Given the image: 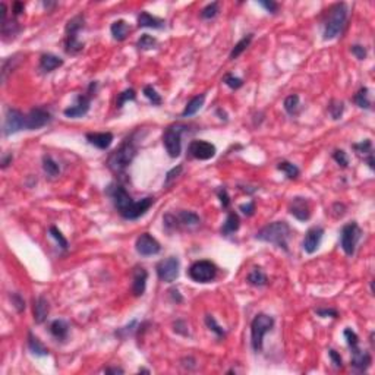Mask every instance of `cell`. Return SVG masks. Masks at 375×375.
Masks as SVG:
<instances>
[{
	"instance_id": "1",
	"label": "cell",
	"mask_w": 375,
	"mask_h": 375,
	"mask_svg": "<svg viewBox=\"0 0 375 375\" xmlns=\"http://www.w3.org/2000/svg\"><path fill=\"white\" fill-rule=\"evenodd\" d=\"M107 193L111 196L113 204H114L116 210L119 211V214L126 220L139 218L154 204V198H151V196H147L141 201H134L132 196L126 192V189L120 184H111L107 189Z\"/></svg>"
},
{
	"instance_id": "2",
	"label": "cell",
	"mask_w": 375,
	"mask_h": 375,
	"mask_svg": "<svg viewBox=\"0 0 375 375\" xmlns=\"http://www.w3.org/2000/svg\"><path fill=\"white\" fill-rule=\"evenodd\" d=\"M292 235V229L286 221H274L264 226L261 230L257 232L255 238L261 242L273 243L281 248L283 251L289 252V238Z\"/></svg>"
},
{
	"instance_id": "3",
	"label": "cell",
	"mask_w": 375,
	"mask_h": 375,
	"mask_svg": "<svg viewBox=\"0 0 375 375\" xmlns=\"http://www.w3.org/2000/svg\"><path fill=\"white\" fill-rule=\"evenodd\" d=\"M136 151H138V148H136V144H135V141H134V136L126 138V139L120 144V147L116 148V150L110 154V157H108V160H107L108 169H110L113 173H117V175H119V173H123V172L129 167V164L132 163V160L135 159Z\"/></svg>"
},
{
	"instance_id": "4",
	"label": "cell",
	"mask_w": 375,
	"mask_h": 375,
	"mask_svg": "<svg viewBox=\"0 0 375 375\" xmlns=\"http://www.w3.org/2000/svg\"><path fill=\"white\" fill-rule=\"evenodd\" d=\"M348 21L346 3H336L328 9L327 19L324 22V40H333L342 34Z\"/></svg>"
},
{
	"instance_id": "5",
	"label": "cell",
	"mask_w": 375,
	"mask_h": 375,
	"mask_svg": "<svg viewBox=\"0 0 375 375\" xmlns=\"http://www.w3.org/2000/svg\"><path fill=\"white\" fill-rule=\"evenodd\" d=\"M85 18L84 15H75L66 24V37H65V52L68 54H78L84 49V43L80 41V31L84 28Z\"/></svg>"
},
{
	"instance_id": "6",
	"label": "cell",
	"mask_w": 375,
	"mask_h": 375,
	"mask_svg": "<svg viewBox=\"0 0 375 375\" xmlns=\"http://www.w3.org/2000/svg\"><path fill=\"white\" fill-rule=\"evenodd\" d=\"M274 318L267 314H258L251 322V345L255 352L263 350L264 336L273 328Z\"/></svg>"
},
{
	"instance_id": "7",
	"label": "cell",
	"mask_w": 375,
	"mask_h": 375,
	"mask_svg": "<svg viewBox=\"0 0 375 375\" xmlns=\"http://www.w3.org/2000/svg\"><path fill=\"white\" fill-rule=\"evenodd\" d=\"M188 129L187 125L175 123L169 126L163 134V144L166 147L167 154L172 159H176L182 153V134Z\"/></svg>"
},
{
	"instance_id": "8",
	"label": "cell",
	"mask_w": 375,
	"mask_h": 375,
	"mask_svg": "<svg viewBox=\"0 0 375 375\" xmlns=\"http://www.w3.org/2000/svg\"><path fill=\"white\" fill-rule=\"evenodd\" d=\"M361 236H362V230L356 221H352V223H348L343 226L342 233H340V246L346 255L352 257L355 254V249H356V245H358Z\"/></svg>"
},
{
	"instance_id": "9",
	"label": "cell",
	"mask_w": 375,
	"mask_h": 375,
	"mask_svg": "<svg viewBox=\"0 0 375 375\" xmlns=\"http://www.w3.org/2000/svg\"><path fill=\"white\" fill-rule=\"evenodd\" d=\"M95 88H97V82H91L90 87H88V91L87 94H80L75 100V104L65 108L63 110V114L66 117H72V119H77V117H82L88 113L90 110V106H91V98L95 94Z\"/></svg>"
},
{
	"instance_id": "10",
	"label": "cell",
	"mask_w": 375,
	"mask_h": 375,
	"mask_svg": "<svg viewBox=\"0 0 375 375\" xmlns=\"http://www.w3.org/2000/svg\"><path fill=\"white\" fill-rule=\"evenodd\" d=\"M189 277L196 283H210L215 279L217 276V267L214 263L202 260L193 263L188 270Z\"/></svg>"
},
{
	"instance_id": "11",
	"label": "cell",
	"mask_w": 375,
	"mask_h": 375,
	"mask_svg": "<svg viewBox=\"0 0 375 375\" xmlns=\"http://www.w3.org/2000/svg\"><path fill=\"white\" fill-rule=\"evenodd\" d=\"M199 223H201L199 215L196 213H192V211H179L176 215H173V214H166L164 215V226L169 230L178 229L179 226L190 227V226H196Z\"/></svg>"
},
{
	"instance_id": "12",
	"label": "cell",
	"mask_w": 375,
	"mask_h": 375,
	"mask_svg": "<svg viewBox=\"0 0 375 375\" xmlns=\"http://www.w3.org/2000/svg\"><path fill=\"white\" fill-rule=\"evenodd\" d=\"M179 258L178 257H169L163 261H160L156 267L159 279L164 283H173L179 277Z\"/></svg>"
},
{
	"instance_id": "13",
	"label": "cell",
	"mask_w": 375,
	"mask_h": 375,
	"mask_svg": "<svg viewBox=\"0 0 375 375\" xmlns=\"http://www.w3.org/2000/svg\"><path fill=\"white\" fill-rule=\"evenodd\" d=\"M25 129V114L16 108H7L3 122V135L9 136Z\"/></svg>"
},
{
	"instance_id": "14",
	"label": "cell",
	"mask_w": 375,
	"mask_h": 375,
	"mask_svg": "<svg viewBox=\"0 0 375 375\" xmlns=\"http://www.w3.org/2000/svg\"><path fill=\"white\" fill-rule=\"evenodd\" d=\"M50 122H52V114L49 110H46L43 107H35L25 114V129L27 131L40 129Z\"/></svg>"
},
{
	"instance_id": "15",
	"label": "cell",
	"mask_w": 375,
	"mask_h": 375,
	"mask_svg": "<svg viewBox=\"0 0 375 375\" xmlns=\"http://www.w3.org/2000/svg\"><path fill=\"white\" fill-rule=\"evenodd\" d=\"M188 153L196 160H210L215 156L217 148L211 142H207L202 139H195V141H190V144L188 147Z\"/></svg>"
},
{
	"instance_id": "16",
	"label": "cell",
	"mask_w": 375,
	"mask_h": 375,
	"mask_svg": "<svg viewBox=\"0 0 375 375\" xmlns=\"http://www.w3.org/2000/svg\"><path fill=\"white\" fill-rule=\"evenodd\" d=\"M136 252L142 257H150V255H157L161 251L160 243L157 242L156 238H153L150 233H142L138 236L135 242Z\"/></svg>"
},
{
	"instance_id": "17",
	"label": "cell",
	"mask_w": 375,
	"mask_h": 375,
	"mask_svg": "<svg viewBox=\"0 0 375 375\" xmlns=\"http://www.w3.org/2000/svg\"><path fill=\"white\" fill-rule=\"evenodd\" d=\"M289 211L299 221H308L311 218V205L306 198L302 196L293 198L289 204Z\"/></svg>"
},
{
	"instance_id": "18",
	"label": "cell",
	"mask_w": 375,
	"mask_h": 375,
	"mask_svg": "<svg viewBox=\"0 0 375 375\" xmlns=\"http://www.w3.org/2000/svg\"><path fill=\"white\" fill-rule=\"evenodd\" d=\"M322 236H324V229L320 227V226H315V227H311L306 235H305V239L302 242V248L306 254H314L317 252V249L320 248L321 245V241H322Z\"/></svg>"
},
{
	"instance_id": "19",
	"label": "cell",
	"mask_w": 375,
	"mask_h": 375,
	"mask_svg": "<svg viewBox=\"0 0 375 375\" xmlns=\"http://www.w3.org/2000/svg\"><path fill=\"white\" fill-rule=\"evenodd\" d=\"M371 355L368 353V352H365V350H362L359 346L358 348H355V349H352V361H350V365L356 370V371H359V373H364V371H367L368 368H370V365H371Z\"/></svg>"
},
{
	"instance_id": "20",
	"label": "cell",
	"mask_w": 375,
	"mask_h": 375,
	"mask_svg": "<svg viewBox=\"0 0 375 375\" xmlns=\"http://www.w3.org/2000/svg\"><path fill=\"white\" fill-rule=\"evenodd\" d=\"M352 148L356 151V154L359 157H364V161L370 166L371 170L375 169V161H374V150H373V142L370 139H365L359 144H353Z\"/></svg>"
},
{
	"instance_id": "21",
	"label": "cell",
	"mask_w": 375,
	"mask_h": 375,
	"mask_svg": "<svg viewBox=\"0 0 375 375\" xmlns=\"http://www.w3.org/2000/svg\"><path fill=\"white\" fill-rule=\"evenodd\" d=\"M132 293L135 296H142L147 287V280H148V273L144 267H135L134 270V277H132Z\"/></svg>"
},
{
	"instance_id": "22",
	"label": "cell",
	"mask_w": 375,
	"mask_h": 375,
	"mask_svg": "<svg viewBox=\"0 0 375 375\" xmlns=\"http://www.w3.org/2000/svg\"><path fill=\"white\" fill-rule=\"evenodd\" d=\"M85 138L91 145L100 150H107L113 142V134L110 132H90L85 135Z\"/></svg>"
},
{
	"instance_id": "23",
	"label": "cell",
	"mask_w": 375,
	"mask_h": 375,
	"mask_svg": "<svg viewBox=\"0 0 375 375\" xmlns=\"http://www.w3.org/2000/svg\"><path fill=\"white\" fill-rule=\"evenodd\" d=\"M32 312H34V321L37 324H43L47 320V315H49V302H47V299L44 296H38L37 299H34Z\"/></svg>"
},
{
	"instance_id": "24",
	"label": "cell",
	"mask_w": 375,
	"mask_h": 375,
	"mask_svg": "<svg viewBox=\"0 0 375 375\" xmlns=\"http://www.w3.org/2000/svg\"><path fill=\"white\" fill-rule=\"evenodd\" d=\"M138 27L139 28H154V29H161L166 27V22L160 18H156L150 15L148 12H141L138 15Z\"/></svg>"
},
{
	"instance_id": "25",
	"label": "cell",
	"mask_w": 375,
	"mask_h": 375,
	"mask_svg": "<svg viewBox=\"0 0 375 375\" xmlns=\"http://www.w3.org/2000/svg\"><path fill=\"white\" fill-rule=\"evenodd\" d=\"M63 65V59H60L59 56H54L52 53L43 54L40 57V69L43 72H52L57 68H60Z\"/></svg>"
},
{
	"instance_id": "26",
	"label": "cell",
	"mask_w": 375,
	"mask_h": 375,
	"mask_svg": "<svg viewBox=\"0 0 375 375\" xmlns=\"http://www.w3.org/2000/svg\"><path fill=\"white\" fill-rule=\"evenodd\" d=\"M52 336L57 340H66L68 339V334H69V325L66 321L63 320H54L50 327H49Z\"/></svg>"
},
{
	"instance_id": "27",
	"label": "cell",
	"mask_w": 375,
	"mask_h": 375,
	"mask_svg": "<svg viewBox=\"0 0 375 375\" xmlns=\"http://www.w3.org/2000/svg\"><path fill=\"white\" fill-rule=\"evenodd\" d=\"M110 31H111V35H113V38H114V40H117V41H123V40L128 37V34H129V31H131V28H129V25L126 24V21L119 19V21H114V22L111 24Z\"/></svg>"
},
{
	"instance_id": "28",
	"label": "cell",
	"mask_w": 375,
	"mask_h": 375,
	"mask_svg": "<svg viewBox=\"0 0 375 375\" xmlns=\"http://www.w3.org/2000/svg\"><path fill=\"white\" fill-rule=\"evenodd\" d=\"M239 227H241V220H239L238 214H236V213H229V215H227L226 221L223 223L221 235L229 236V235H232V233L238 232V230H239Z\"/></svg>"
},
{
	"instance_id": "29",
	"label": "cell",
	"mask_w": 375,
	"mask_h": 375,
	"mask_svg": "<svg viewBox=\"0 0 375 375\" xmlns=\"http://www.w3.org/2000/svg\"><path fill=\"white\" fill-rule=\"evenodd\" d=\"M28 348L35 356H49V349L40 342L37 336H34L31 331L28 333Z\"/></svg>"
},
{
	"instance_id": "30",
	"label": "cell",
	"mask_w": 375,
	"mask_h": 375,
	"mask_svg": "<svg viewBox=\"0 0 375 375\" xmlns=\"http://www.w3.org/2000/svg\"><path fill=\"white\" fill-rule=\"evenodd\" d=\"M204 101H205V94H199L193 98L189 100V103L187 104L185 110L182 111V117H190L193 116L196 111L201 110V107L204 106Z\"/></svg>"
},
{
	"instance_id": "31",
	"label": "cell",
	"mask_w": 375,
	"mask_h": 375,
	"mask_svg": "<svg viewBox=\"0 0 375 375\" xmlns=\"http://www.w3.org/2000/svg\"><path fill=\"white\" fill-rule=\"evenodd\" d=\"M21 31V27L18 25V22L12 21V22H3L1 24V38L3 41H10L13 40Z\"/></svg>"
},
{
	"instance_id": "32",
	"label": "cell",
	"mask_w": 375,
	"mask_h": 375,
	"mask_svg": "<svg viewBox=\"0 0 375 375\" xmlns=\"http://www.w3.org/2000/svg\"><path fill=\"white\" fill-rule=\"evenodd\" d=\"M252 38H254V34H248V35H245L242 40H239V41L235 44V47H233V50H232V53H230V59H232V60L238 59V57L249 47Z\"/></svg>"
},
{
	"instance_id": "33",
	"label": "cell",
	"mask_w": 375,
	"mask_h": 375,
	"mask_svg": "<svg viewBox=\"0 0 375 375\" xmlns=\"http://www.w3.org/2000/svg\"><path fill=\"white\" fill-rule=\"evenodd\" d=\"M246 280H248V283H249V284H252V286H257V287L266 286V284L268 283V279H267L266 273H264L261 268H254V270H252V271L248 274Z\"/></svg>"
},
{
	"instance_id": "34",
	"label": "cell",
	"mask_w": 375,
	"mask_h": 375,
	"mask_svg": "<svg viewBox=\"0 0 375 375\" xmlns=\"http://www.w3.org/2000/svg\"><path fill=\"white\" fill-rule=\"evenodd\" d=\"M19 57L21 54H13L10 57H4L3 63H1V81H6V77L10 71H13L16 68V65L19 63Z\"/></svg>"
},
{
	"instance_id": "35",
	"label": "cell",
	"mask_w": 375,
	"mask_h": 375,
	"mask_svg": "<svg viewBox=\"0 0 375 375\" xmlns=\"http://www.w3.org/2000/svg\"><path fill=\"white\" fill-rule=\"evenodd\" d=\"M370 90L367 87H361L359 91L355 94L353 97V101L361 107V108H367L370 110L371 108V100H370Z\"/></svg>"
},
{
	"instance_id": "36",
	"label": "cell",
	"mask_w": 375,
	"mask_h": 375,
	"mask_svg": "<svg viewBox=\"0 0 375 375\" xmlns=\"http://www.w3.org/2000/svg\"><path fill=\"white\" fill-rule=\"evenodd\" d=\"M43 169H44V172H46L50 178H56V176H59V173H60V167H59V164L52 159V156H44V157H43Z\"/></svg>"
},
{
	"instance_id": "37",
	"label": "cell",
	"mask_w": 375,
	"mask_h": 375,
	"mask_svg": "<svg viewBox=\"0 0 375 375\" xmlns=\"http://www.w3.org/2000/svg\"><path fill=\"white\" fill-rule=\"evenodd\" d=\"M345 111V103L340 100H331L328 104V113L334 120H339L343 116Z\"/></svg>"
},
{
	"instance_id": "38",
	"label": "cell",
	"mask_w": 375,
	"mask_h": 375,
	"mask_svg": "<svg viewBox=\"0 0 375 375\" xmlns=\"http://www.w3.org/2000/svg\"><path fill=\"white\" fill-rule=\"evenodd\" d=\"M277 169L283 172L289 179H296L299 176V169L293 164V163H289V161H280L277 164Z\"/></svg>"
},
{
	"instance_id": "39",
	"label": "cell",
	"mask_w": 375,
	"mask_h": 375,
	"mask_svg": "<svg viewBox=\"0 0 375 375\" xmlns=\"http://www.w3.org/2000/svg\"><path fill=\"white\" fill-rule=\"evenodd\" d=\"M283 106H284V110H286L289 114H292V116L296 114V113H297V108H299V95L292 94V95L286 97Z\"/></svg>"
},
{
	"instance_id": "40",
	"label": "cell",
	"mask_w": 375,
	"mask_h": 375,
	"mask_svg": "<svg viewBox=\"0 0 375 375\" xmlns=\"http://www.w3.org/2000/svg\"><path fill=\"white\" fill-rule=\"evenodd\" d=\"M156 44H157V40L150 34H142L141 38L136 41V47L139 50H151L156 47Z\"/></svg>"
},
{
	"instance_id": "41",
	"label": "cell",
	"mask_w": 375,
	"mask_h": 375,
	"mask_svg": "<svg viewBox=\"0 0 375 375\" xmlns=\"http://www.w3.org/2000/svg\"><path fill=\"white\" fill-rule=\"evenodd\" d=\"M205 325L218 337V339H221V337H224L226 336V331L223 330V327H220L218 324H217V321H215V318L213 317V315H205Z\"/></svg>"
},
{
	"instance_id": "42",
	"label": "cell",
	"mask_w": 375,
	"mask_h": 375,
	"mask_svg": "<svg viewBox=\"0 0 375 375\" xmlns=\"http://www.w3.org/2000/svg\"><path fill=\"white\" fill-rule=\"evenodd\" d=\"M218 12H220L218 1H213V3L207 4V6L201 10V18H202V19H213V18L217 16Z\"/></svg>"
},
{
	"instance_id": "43",
	"label": "cell",
	"mask_w": 375,
	"mask_h": 375,
	"mask_svg": "<svg viewBox=\"0 0 375 375\" xmlns=\"http://www.w3.org/2000/svg\"><path fill=\"white\" fill-rule=\"evenodd\" d=\"M49 233H50V236L57 242V245H59L62 249H68V241H66V238L62 235V232H60L56 226H52V227L49 229Z\"/></svg>"
},
{
	"instance_id": "44",
	"label": "cell",
	"mask_w": 375,
	"mask_h": 375,
	"mask_svg": "<svg viewBox=\"0 0 375 375\" xmlns=\"http://www.w3.org/2000/svg\"><path fill=\"white\" fill-rule=\"evenodd\" d=\"M144 95L154 104V106H160L161 103H163V98H161V95L157 93L156 90H154V87L153 85H147V87H144Z\"/></svg>"
},
{
	"instance_id": "45",
	"label": "cell",
	"mask_w": 375,
	"mask_h": 375,
	"mask_svg": "<svg viewBox=\"0 0 375 375\" xmlns=\"http://www.w3.org/2000/svg\"><path fill=\"white\" fill-rule=\"evenodd\" d=\"M343 334H345V339H346L348 346H349L350 350L359 346V337H358V334H356L352 328H346Z\"/></svg>"
},
{
	"instance_id": "46",
	"label": "cell",
	"mask_w": 375,
	"mask_h": 375,
	"mask_svg": "<svg viewBox=\"0 0 375 375\" xmlns=\"http://www.w3.org/2000/svg\"><path fill=\"white\" fill-rule=\"evenodd\" d=\"M135 98H136V94H135V91H134L132 88L125 90L123 93L119 94L116 106H117V108H120V107H123V104H125L126 101H135Z\"/></svg>"
},
{
	"instance_id": "47",
	"label": "cell",
	"mask_w": 375,
	"mask_h": 375,
	"mask_svg": "<svg viewBox=\"0 0 375 375\" xmlns=\"http://www.w3.org/2000/svg\"><path fill=\"white\" fill-rule=\"evenodd\" d=\"M223 82H224L229 88H232V90H238V88H241V87L243 85V81H242L241 78L233 77V75H230V74L224 75Z\"/></svg>"
},
{
	"instance_id": "48",
	"label": "cell",
	"mask_w": 375,
	"mask_h": 375,
	"mask_svg": "<svg viewBox=\"0 0 375 375\" xmlns=\"http://www.w3.org/2000/svg\"><path fill=\"white\" fill-rule=\"evenodd\" d=\"M333 159H334V160H336V163H337L340 167H343V169H346V167L349 166L348 154H346L343 150H336V151L333 153Z\"/></svg>"
},
{
	"instance_id": "49",
	"label": "cell",
	"mask_w": 375,
	"mask_h": 375,
	"mask_svg": "<svg viewBox=\"0 0 375 375\" xmlns=\"http://www.w3.org/2000/svg\"><path fill=\"white\" fill-rule=\"evenodd\" d=\"M10 300H12V305L15 306V309L18 312H22L25 309V300H24V297L19 293H12L10 295Z\"/></svg>"
},
{
	"instance_id": "50",
	"label": "cell",
	"mask_w": 375,
	"mask_h": 375,
	"mask_svg": "<svg viewBox=\"0 0 375 375\" xmlns=\"http://www.w3.org/2000/svg\"><path fill=\"white\" fill-rule=\"evenodd\" d=\"M350 52H352V54H355L356 59H359V60H364V59L367 57V49H365L364 46H361V44H353V46H350Z\"/></svg>"
},
{
	"instance_id": "51",
	"label": "cell",
	"mask_w": 375,
	"mask_h": 375,
	"mask_svg": "<svg viewBox=\"0 0 375 375\" xmlns=\"http://www.w3.org/2000/svg\"><path fill=\"white\" fill-rule=\"evenodd\" d=\"M217 195H218V198H220V202H221L223 208H229V205H230V196H229V193H227V189H226V188L218 189Z\"/></svg>"
},
{
	"instance_id": "52",
	"label": "cell",
	"mask_w": 375,
	"mask_h": 375,
	"mask_svg": "<svg viewBox=\"0 0 375 375\" xmlns=\"http://www.w3.org/2000/svg\"><path fill=\"white\" fill-rule=\"evenodd\" d=\"M328 356H330V359H331V362H333V365H334L336 368H342V367H343V359H342L340 353H337L334 349H330V350H328Z\"/></svg>"
},
{
	"instance_id": "53",
	"label": "cell",
	"mask_w": 375,
	"mask_h": 375,
	"mask_svg": "<svg viewBox=\"0 0 375 375\" xmlns=\"http://www.w3.org/2000/svg\"><path fill=\"white\" fill-rule=\"evenodd\" d=\"M239 210L245 214V215H252L254 213H255V202L254 201H249V202H246V204H242V205H239Z\"/></svg>"
},
{
	"instance_id": "54",
	"label": "cell",
	"mask_w": 375,
	"mask_h": 375,
	"mask_svg": "<svg viewBox=\"0 0 375 375\" xmlns=\"http://www.w3.org/2000/svg\"><path fill=\"white\" fill-rule=\"evenodd\" d=\"M263 7H266V10L267 12H270V13H276L277 10H279V4L276 3V1H273V0H270V1H258Z\"/></svg>"
},
{
	"instance_id": "55",
	"label": "cell",
	"mask_w": 375,
	"mask_h": 375,
	"mask_svg": "<svg viewBox=\"0 0 375 375\" xmlns=\"http://www.w3.org/2000/svg\"><path fill=\"white\" fill-rule=\"evenodd\" d=\"M315 314L317 315H320V317H333V318H336L339 314H337V311L336 309H324V308H320V309H317L315 311Z\"/></svg>"
},
{
	"instance_id": "56",
	"label": "cell",
	"mask_w": 375,
	"mask_h": 375,
	"mask_svg": "<svg viewBox=\"0 0 375 375\" xmlns=\"http://www.w3.org/2000/svg\"><path fill=\"white\" fill-rule=\"evenodd\" d=\"M182 172V166H178V167H173L169 173H167V176H166V184H170L175 178H178V175Z\"/></svg>"
},
{
	"instance_id": "57",
	"label": "cell",
	"mask_w": 375,
	"mask_h": 375,
	"mask_svg": "<svg viewBox=\"0 0 375 375\" xmlns=\"http://www.w3.org/2000/svg\"><path fill=\"white\" fill-rule=\"evenodd\" d=\"M24 3L22 1H15L13 3V6H12V12H13V15L15 16H18V15H21L22 12H24Z\"/></svg>"
},
{
	"instance_id": "58",
	"label": "cell",
	"mask_w": 375,
	"mask_h": 375,
	"mask_svg": "<svg viewBox=\"0 0 375 375\" xmlns=\"http://www.w3.org/2000/svg\"><path fill=\"white\" fill-rule=\"evenodd\" d=\"M12 160H13L12 154H7V156H4V157L1 159V167H3V169H4V167H7V166L12 163Z\"/></svg>"
},
{
	"instance_id": "59",
	"label": "cell",
	"mask_w": 375,
	"mask_h": 375,
	"mask_svg": "<svg viewBox=\"0 0 375 375\" xmlns=\"http://www.w3.org/2000/svg\"><path fill=\"white\" fill-rule=\"evenodd\" d=\"M170 295H172L173 300H176V302H182V300H184L182 296L179 295V290H178V289H172V290H170Z\"/></svg>"
},
{
	"instance_id": "60",
	"label": "cell",
	"mask_w": 375,
	"mask_h": 375,
	"mask_svg": "<svg viewBox=\"0 0 375 375\" xmlns=\"http://www.w3.org/2000/svg\"><path fill=\"white\" fill-rule=\"evenodd\" d=\"M104 373H106V374H123V370H122V368H117V367H113V368H106Z\"/></svg>"
},
{
	"instance_id": "61",
	"label": "cell",
	"mask_w": 375,
	"mask_h": 375,
	"mask_svg": "<svg viewBox=\"0 0 375 375\" xmlns=\"http://www.w3.org/2000/svg\"><path fill=\"white\" fill-rule=\"evenodd\" d=\"M43 4H44L46 9H50V7H53V6H56V3H50V1H44Z\"/></svg>"
}]
</instances>
